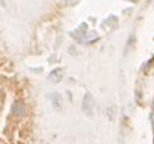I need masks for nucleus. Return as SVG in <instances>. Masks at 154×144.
Here are the masks:
<instances>
[{"label": "nucleus", "instance_id": "1", "mask_svg": "<svg viewBox=\"0 0 154 144\" xmlns=\"http://www.w3.org/2000/svg\"><path fill=\"white\" fill-rule=\"evenodd\" d=\"M82 108H83V112L87 114V116H93L94 100H93L91 93H86L85 98H83V102H82Z\"/></svg>", "mask_w": 154, "mask_h": 144}, {"label": "nucleus", "instance_id": "2", "mask_svg": "<svg viewBox=\"0 0 154 144\" xmlns=\"http://www.w3.org/2000/svg\"><path fill=\"white\" fill-rule=\"evenodd\" d=\"M26 113V107L21 101H16L13 104V114L15 117H23Z\"/></svg>", "mask_w": 154, "mask_h": 144}, {"label": "nucleus", "instance_id": "3", "mask_svg": "<svg viewBox=\"0 0 154 144\" xmlns=\"http://www.w3.org/2000/svg\"><path fill=\"white\" fill-rule=\"evenodd\" d=\"M50 100H51V102H52V106H54V108L55 109H61V107H62V98H61V96H60V93H52L51 94V97H50Z\"/></svg>", "mask_w": 154, "mask_h": 144}, {"label": "nucleus", "instance_id": "4", "mask_svg": "<svg viewBox=\"0 0 154 144\" xmlns=\"http://www.w3.org/2000/svg\"><path fill=\"white\" fill-rule=\"evenodd\" d=\"M61 77H62V71H61V69H57V70H54L50 73V77L49 78L51 81H54V82H59L61 80Z\"/></svg>", "mask_w": 154, "mask_h": 144}]
</instances>
